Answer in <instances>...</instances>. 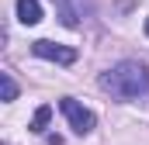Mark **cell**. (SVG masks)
<instances>
[{"label":"cell","instance_id":"6da1fadb","mask_svg":"<svg viewBox=\"0 0 149 145\" xmlns=\"http://www.w3.org/2000/svg\"><path fill=\"white\" fill-rule=\"evenodd\" d=\"M97 83L114 100H142V97H149V69L135 59H125V62L111 66L108 72H101Z\"/></svg>","mask_w":149,"mask_h":145},{"label":"cell","instance_id":"7a4b0ae2","mask_svg":"<svg viewBox=\"0 0 149 145\" xmlns=\"http://www.w3.org/2000/svg\"><path fill=\"white\" fill-rule=\"evenodd\" d=\"M59 110L66 114V121H70V128H73L76 135L83 138V135H90L94 131V124H97V117H94V110H87V107H80L73 97H63L59 100Z\"/></svg>","mask_w":149,"mask_h":145},{"label":"cell","instance_id":"3957f363","mask_svg":"<svg viewBox=\"0 0 149 145\" xmlns=\"http://www.w3.org/2000/svg\"><path fill=\"white\" fill-rule=\"evenodd\" d=\"M31 52H35L38 59L59 62V66H73V62H76V48H70V45H56V41H49V38L31 41Z\"/></svg>","mask_w":149,"mask_h":145},{"label":"cell","instance_id":"277c9868","mask_svg":"<svg viewBox=\"0 0 149 145\" xmlns=\"http://www.w3.org/2000/svg\"><path fill=\"white\" fill-rule=\"evenodd\" d=\"M17 21L21 24H38L42 21V3L38 0H17Z\"/></svg>","mask_w":149,"mask_h":145},{"label":"cell","instance_id":"5b68a950","mask_svg":"<svg viewBox=\"0 0 149 145\" xmlns=\"http://www.w3.org/2000/svg\"><path fill=\"white\" fill-rule=\"evenodd\" d=\"M52 3L59 7V21H63L66 28H76V24H80V17H76V10H73L70 0H52Z\"/></svg>","mask_w":149,"mask_h":145},{"label":"cell","instance_id":"8992f818","mask_svg":"<svg viewBox=\"0 0 149 145\" xmlns=\"http://www.w3.org/2000/svg\"><path fill=\"white\" fill-rule=\"evenodd\" d=\"M49 117H52V107H49V104H42V107L35 110V117H31V124H28V128H31L35 135H42V131L49 128Z\"/></svg>","mask_w":149,"mask_h":145},{"label":"cell","instance_id":"52a82bcc","mask_svg":"<svg viewBox=\"0 0 149 145\" xmlns=\"http://www.w3.org/2000/svg\"><path fill=\"white\" fill-rule=\"evenodd\" d=\"M0 90H3V104L17 100V83H14V76H10V72H0Z\"/></svg>","mask_w":149,"mask_h":145},{"label":"cell","instance_id":"ba28073f","mask_svg":"<svg viewBox=\"0 0 149 145\" xmlns=\"http://www.w3.org/2000/svg\"><path fill=\"white\" fill-rule=\"evenodd\" d=\"M146 35H149V17H146Z\"/></svg>","mask_w":149,"mask_h":145}]
</instances>
